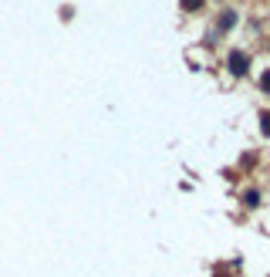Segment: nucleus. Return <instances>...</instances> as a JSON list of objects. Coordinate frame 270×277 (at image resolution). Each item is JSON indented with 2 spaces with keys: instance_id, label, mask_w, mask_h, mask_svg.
<instances>
[{
  "instance_id": "obj_1",
  "label": "nucleus",
  "mask_w": 270,
  "mask_h": 277,
  "mask_svg": "<svg viewBox=\"0 0 270 277\" xmlns=\"http://www.w3.org/2000/svg\"><path fill=\"white\" fill-rule=\"evenodd\" d=\"M230 71H233V74H243L246 71V57L240 54V51H230Z\"/></svg>"
},
{
  "instance_id": "obj_3",
  "label": "nucleus",
  "mask_w": 270,
  "mask_h": 277,
  "mask_svg": "<svg viewBox=\"0 0 270 277\" xmlns=\"http://www.w3.org/2000/svg\"><path fill=\"white\" fill-rule=\"evenodd\" d=\"M246 206H260V193H257V189H246Z\"/></svg>"
},
{
  "instance_id": "obj_6",
  "label": "nucleus",
  "mask_w": 270,
  "mask_h": 277,
  "mask_svg": "<svg viewBox=\"0 0 270 277\" xmlns=\"http://www.w3.org/2000/svg\"><path fill=\"white\" fill-rule=\"evenodd\" d=\"M260 85H263V88H267V91H270V71H267V74H263V82H260Z\"/></svg>"
},
{
  "instance_id": "obj_4",
  "label": "nucleus",
  "mask_w": 270,
  "mask_h": 277,
  "mask_svg": "<svg viewBox=\"0 0 270 277\" xmlns=\"http://www.w3.org/2000/svg\"><path fill=\"white\" fill-rule=\"evenodd\" d=\"M260 122H263V125H260L263 135H270V112H263V115H260Z\"/></svg>"
},
{
  "instance_id": "obj_2",
  "label": "nucleus",
  "mask_w": 270,
  "mask_h": 277,
  "mask_svg": "<svg viewBox=\"0 0 270 277\" xmlns=\"http://www.w3.org/2000/svg\"><path fill=\"white\" fill-rule=\"evenodd\" d=\"M233 24H237V14H233V10H226V14H223V21H220V27H223V31H230Z\"/></svg>"
},
{
  "instance_id": "obj_5",
  "label": "nucleus",
  "mask_w": 270,
  "mask_h": 277,
  "mask_svg": "<svg viewBox=\"0 0 270 277\" xmlns=\"http://www.w3.org/2000/svg\"><path fill=\"white\" fill-rule=\"evenodd\" d=\"M199 4H203V0H182V7H189V10H196Z\"/></svg>"
}]
</instances>
